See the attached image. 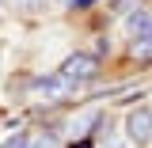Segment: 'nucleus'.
<instances>
[{
	"label": "nucleus",
	"mask_w": 152,
	"mask_h": 148,
	"mask_svg": "<svg viewBox=\"0 0 152 148\" xmlns=\"http://www.w3.org/2000/svg\"><path fill=\"white\" fill-rule=\"evenodd\" d=\"M61 76L72 80V84L95 80V76H99V57H95V53H69L65 65H61Z\"/></svg>",
	"instance_id": "obj_1"
},
{
	"label": "nucleus",
	"mask_w": 152,
	"mask_h": 148,
	"mask_svg": "<svg viewBox=\"0 0 152 148\" xmlns=\"http://www.w3.org/2000/svg\"><path fill=\"white\" fill-rule=\"evenodd\" d=\"M126 133H129V141H137V144H148L152 141V110L137 106L129 114V122H126Z\"/></svg>",
	"instance_id": "obj_2"
},
{
	"label": "nucleus",
	"mask_w": 152,
	"mask_h": 148,
	"mask_svg": "<svg viewBox=\"0 0 152 148\" xmlns=\"http://www.w3.org/2000/svg\"><path fill=\"white\" fill-rule=\"evenodd\" d=\"M126 27H129V38H145V34H152V12L137 8L133 15H126Z\"/></svg>",
	"instance_id": "obj_3"
},
{
	"label": "nucleus",
	"mask_w": 152,
	"mask_h": 148,
	"mask_svg": "<svg viewBox=\"0 0 152 148\" xmlns=\"http://www.w3.org/2000/svg\"><path fill=\"white\" fill-rule=\"evenodd\" d=\"M38 87L50 95H69L72 91V80H65V76H50V80H38Z\"/></svg>",
	"instance_id": "obj_4"
},
{
	"label": "nucleus",
	"mask_w": 152,
	"mask_h": 148,
	"mask_svg": "<svg viewBox=\"0 0 152 148\" xmlns=\"http://www.w3.org/2000/svg\"><path fill=\"white\" fill-rule=\"evenodd\" d=\"M129 53H133V57H141V61H152V34H145V38H133Z\"/></svg>",
	"instance_id": "obj_5"
},
{
	"label": "nucleus",
	"mask_w": 152,
	"mask_h": 148,
	"mask_svg": "<svg viewBox=\"0 0 152 148\" xmlns=\"http://www.w3.org/2000/svg\"><path fill=\"white\" fill-rule=\"evenodd\" d=\"M137 8H141V0H114V4H110L114 15H133Z\"/></svg>",
	"instance_id": "obj_6"
},
{
	"label": "nucleus",
	"mask_w": 152,
	"mask_h": 148,
	"mask_svg": "<svg viewBox=\"0 0 152 148\" xmlns=\"http://www.w3.org/2000/svg\"><path fill=\"white\" fill-rule=\"evenodd\" d=\"M4 148H31V133H15L12 141H4Z\"/></svg>",
	"instance_id": "obj_7"
},
{
	"label": "nucleus",
	"mask_w": 152,
	"mask_h": 148,
	"mask_svg": "<svg viewBox=\"0 0 152 148\" xmlns=\"http://www.w3.org/2000/svg\"><path fill=\"white\" fill-rule=\"evenodd\" d=\"M42 4H46V0H15L19 12H31V15H34V12H42Z\"/></svg>",
	"instance_id": "obj_8"
},
{
	"label": "nucleus",
	"mask_w": 152,
	"mask_h": 148,
	"mask_svg": "<svg viewBox=\"0 0 152 148\" xmlns=\"http://www.w3.org/2000/svg\"><path fill=\"white\" fill-rule=\"evenodd\" d=\"M72 4H76V8H91L95 0H72Z\"/></svg>",
	"instance_id": "obj_9"
},
{
	"label": "nucleus",
	"mask_w": 152,
	"mask_h": 148,
	"mask_svg": "<svg viewBox=\"0 0 152 148\" xmlns=\"http://www.w3.org/2000/svg\"><path fill=\"white\" fill-rule=\"evenodd\" d=\"M46 4H65V0H46Z\"/></svg>",
	"instance_id": "obj_10"
},
{
	"label": "nucleus",
	"mask_w": 152,
	"mask_h": 148,
	"mask_svg": "<svg viewBox=\"0 0 152 148\" xmlns=\"http://www.w3.org/2000/svg\"><path fill=\"white\" fill-rule=\"evenodd\" d=\"M72 148H91V144H72Z\"/></svg>",
	"instance_id": "obj_11"
},
{
	"label": "nucleus",
	"mask_w": 152,
	"mask_h": 148,
	"mask_svg": "<svg viewBox=\"0 0 152 148\" xmlns=\"http://www.w3.org/2000/svg\"><path fill=\"white\" fill-rule=\"evenodd\" d=\"M0 8H4V0H0Z\"/></svg>",
	"instance_id": "obj_12"
}]
</instances>
